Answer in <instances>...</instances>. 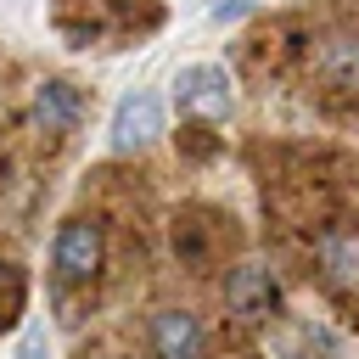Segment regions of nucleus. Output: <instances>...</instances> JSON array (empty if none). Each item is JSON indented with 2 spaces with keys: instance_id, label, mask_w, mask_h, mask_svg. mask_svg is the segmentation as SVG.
<instances>
[{
  "instance_id": "1",
  "label": "nucleus",
  "mask_w": 359,
  "mask_h": 359,
  "mask_svg": "<svg viewBox=\"0 0 359 359\" xmlns=\"http://www.w3.org/2000/svg\"><path fill=\"white\" fill-rule=\"evenodd\" d=\"M107 264V236H101V219H62L56 224V241H50V269L62 286H90Z\"/></svg>"
},
{
  "instance_id": "2",
  "label": "nucleus",
  "mask_w": 359,
  "mask_h": 359,
  "mask_svg": "<svg viewBox=\"0 0 359 359\" xmlns=\"http://www.w3.org/2000/svg\"><path fill=\"white\" fill-rule=\"evenodd\" d=\"M314 269L337 297H359V213H337L314 236Z\"/></svg>"
},
{
  "instance_id": "3",
  "label": "nucleus",
  "mask_w": 359,
  "mask_h": 359,
  "mask_svg": "<svg viewBox=\"0 0 359 359\" xmlns=\"http://www.w3.org/2000/svg\"><path fill=\"white\" fill-rule=\"evenodd\" d=\"M168 90H174V107H180L185 118H202V123H219V118H230V107H236L230 73H224L219 62H185Z\"/></svg>"
},
{
  "instance_id": "4",
  "label": "nucleus",
  "mask_w": 359,
  "mask_h": 359,
  "mask_svg": "<svg viewBox=\"0 0 359 359\" xmlns=\"http://www.w3.org/2000/svg\"><path fill=\"white\" fill-rule=\"evenodd\" d=\"M157 140H163V95L129 90V95L112 107V118H107V146H112L118 157H129V151H146V146H157Z\"/></svg>"
},
{
  "instance_id": "5",
  "label": "nucleus",
  "mask_w": 359,
  "mask_h": 359,
  "mask_svg": "<svg viewBox=\"0 0 359 359\" xmlns=\"http://www.w3.org/2000/svg\"><path fill=\"white\" fill-rule=\"evenodd\" d=\"M224 309H230L236 325H264L280 309V280L264 264H236L224 275Z\"/></svg>"
},
{
  "instance_id": "6",
  "label": "nucleus",
  "mask_w": 359,
  "mask_h": 359,
  "mask_svg": "<svg viewBox=\"0 0 359 359\" xmlns=\"http://www.w3.org/2000/svg\"><path fill=\"white\" fill-rule=\"evenodd\" d=\"M146 353L151 359H202L208 353V331L191 309H157L146 325Z\"/></svg>"
},
{
  "instance_id": "7",
  "label": "nucleus",
  "mask_w": 359,
  "mask_h": 359,
  "mask_svg": "<svg viewBox=\"0 0 359 359\" xmlns=\"http://www.w3.org/2000/svg\"><path fill=\"white\" fill-rule=\"evenodd\" d=\"M34 118H39L50 135L79 129V118H84V90L67 84V79H45V84L34 90Z\"/></svg>"
},
{
  "instance_id": "8",
  "label": "nucleus",
  "mask_w": 359,
  "mask_h": 359,
  "mask_svg": "<svg viewBox=\"0 0 359 359\" xmlns=\"http://www.w3.org/2000/svg\"><path fill=\"white\" fill-rule=\"evenodd\" d=\"M17 359H50V342H45V325H28L22 342H17Z\"/></svg>"
},
{
  "instance_id": "9",
  "label": "nucleus",
  "mask_w": 359,
  "mask_h": 359,
  "mask_svg": "<svg viewBox=\"0 0 359 359\" xmlns=\"http://www.w3.org/2000/svg\"><path fill=\"white\" fill-rule=\"evenodd\" d=\"M252 11V0H219L213 6V22H236V17H247Z\"/></svg>"
}]
</instances>
